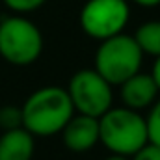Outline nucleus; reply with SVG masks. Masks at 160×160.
Returning a JSON list of instances; mask_svg holds the SVG:
<instances>
[{"label": "nucleus", "mask_w": 160, "mask_h": 160, "mask_svg": "<svg viewBox=\"0 0 160 160\" xmlns=\"http://www.w3.org/2000/svg\"><path fill=\"white\" fill-rule=\"evenodd\" d=\"M22 128L34 138L60 134L65 123L73 118L75 108L65 88L45 86L36 89L21 106Z\"/></svg>", "instance_id": "nucleus-1"}, {"label": "nucleus", "mask_w": 160, "mask_h": 160, "mask_svg": "<svg viewBox=\"0 0 160 160\" xmlns=\"http://www.w3.org/2000/svg\"><path fill=\"white\" fill-rule=\"evenodd\" d=\"M97 119L99 143H102L112 155L128 158L149 142L145 118L136 110L127 106H112Z\"/></svg>", "instance_id": "nucleus-2"}, {"label": "nucleus", "mask_w": 160, "mask_h": 160, "mask_svg": "<svg viewBox=\"0 0 160 160\" xmlns=\"http://www.w3.org/2000/svg\"><path fill=\"white\" fill-rule=\"evenodd\" d=\"M143 54L132 36L118 34L102 39L95 50V71L110 86H119L142 71Z\"/></svg>", "instance_id": "nucleus-3"}, {"label": "nucleus", "mask_w": 160, "mask_h": 160, "mask_svg": "<svg viewBox=\"0 0 160 160\" xmlns=\"http://www.w3.org/2000/svg\"><path fill=\"white\" fill-rule=\"evenodd\" d=\"M43 52L41 30L22 15L0 19V56L11 65H30Z\"/></svg>", "instance_id": "nucleus-4"}, {"label": "nucleus", "mask_w": 160, "mask_h": 160, "mask_svg": "<svg viewBox=\"0 0 160 160\" xmlns=\"http://www.w3.org/2000/svg\"><path fill=\"white\" fill-rule=\"evenodd\" d=\"M65 91H67V95L71 99V104H73L77 114L101 118L108 108L114 106L112 86L95 69L77 71L71 77Z\"/></svg>", "instance_id": "nucleus-5"}, {"label": "nucleus", "mask_w": 160, "mask_h": 160, "mask_svg": "<svg viewBox=\"0 0 160 160\" xmlns=\"http://www.w3.org/2000/svg\"><path fill=\"white\" fill-rule=\"evenodd\" d=\"M130 19L127 0H88L80 9V28L91 39L102 41L125 30Z\"/></svg>", "instance_id": "nucleus-6"}, {"label": "nucleus", "mask_w": 160, "mask_h": 160, "mask_svg": "<svg viewBox=\"0 0 160 160\" xmlns=\"http://www.w3.org/2000/svg\"><path fill=\"white\" fill-rule=\"evenodd\" d=\"M60 134H62L63 145L69 151L86 153L99 143V119L75 112Z\"/></svg>", "instance_id": "nucleus-7"}, {"label": "nucleus", "mask_w": 160, "mask_h": 160, "mask_svg": "<svg viewBox=\"0 0 160 160\" xmlns=\"http://www.w3.org/2000/svg\"><path fill=\"white\" fill-rule=\"evenodd\" d=\"M158 88L151 73H142L138 71L130 78H127L123 84H119V97L123 106L130 110H145L151 108V104L158 99Z\"/></svg>", "instance_id": "nucleus-8"}, {"label": "nucleus", "mask_w": 160, "mask_h": 160, "mask_svg": "<svg viewBox=\"0 0 160 160\" xmlns=\"http://www.w3.org/2000/svg\"><path fill=\"white\" fill-rule=\"evenodd\" d=\"M36 153V138L21 128L4 130L0 136V160H32Z\"/></svg>", "instance_id": "nucleus-9"}, {"label": "nucleus", "mask_w": 160, "mask_h": 160, "mask_svg": "<svg viewBox=\"0 0 160 160\" xmlns=\"http://www.w3.org/2000/svg\"><path fill=\"white\" fill-rule=\"evenodd\" d=\"M132 38L143 56L145 54L153 58L160 56V21H147L140 24Z\"/></svg>", "instance_id": "nucleus-10"}, {"label": "nucleus", "mask_w": 160, "mask_h": 160, "mask_svg": "<svg viewBox=\"0 0 160 160\" xmlns=\"http://www.w3.org/2000/svg\"><path fill=\"white\" fill-rule=\"evenodd\" d=\"M145 125H147V138H149V142L160 147V97L151 104L149 116L145 118Z\"/></svg>", "instance_id": "nucleus-11"}, {"label": "nucleus", "mask_w": 160, "mask_h": 160, "mask_svg": "<svg viewBox=\"0 0 160 160\" xmlns=\"http://www.w3.org/2000/svg\"><path fill=\"white\" fill-rule=\"evenodd\" d=\"M22 127V114L19 106L8 104L0 108V128L2 130H15Z\"/></svg>", "instance_id": "nucleus-12"}, {"label": "nucleus", "mask_w": 160, "mask_h": 160, "mask_svg": "<svg viewBox=\"0 0 160 160\" xmlns=\"http://www.w3.org/2000/svg\"><path fill=\"white\" fill-rule=\"evenodd\" d=\"M2 2H4V6H6L8 9H11L13 13L22 15V13H32V11L39 9L47 0H2Z\"/></svg>", "instance_id": "nucleus-13"}, {"label": "nucleus", "mask_w": 160, "mask_h": 160, "mask_svg": "<svg viewBox=\"0 0 160 160\" xmlns=\"http://www.w3.org/2000/svg\"><path fill=\"white\" fill-rule=\"evenodd\" d=\"M128 160H160V147L147 142L142 149H138L132 157H128Z\"/></svg>", "instance_id": "nucleus-14"}, {"label": "nucleus", "mask_w": 160, "mask_h": 160, "mask_svg": "<svg viewBox=\"0 0 160 160\" xmlns=\"http://www.w3.org/2000/svg\"><path fill=\"white\" fill-rule=\"evenodd\" d=\"M151 77H153V80H155V84H157V88H158V91H160V56H158V58H155Z\"/></svg>", "instance_id": "nucleus-15"}, {"label": "nucleus", "mask_w": 160, "mask_h": 160, "mask_svg": "<svg viewBox=\"0 0 160 160\" xmlns=\"http://www.w3.org/2000/svg\"><path fill=\"white\" fill-rule=\"evenodd\" d=\"M132 2L142 6V8H157V6H160V0H132Z\"/></svg>", "instance_id": "nucleus-16"}, {"label": "nucleus", "mask_w": 160, "mask_h": 160, "mask_svg": "<svg viewBox=\"0 0 160 160\" xmlns=\"http://www.w3.org/2000/svg\"><path fill=\"white\" fill-rule=\"evenodd\" d=\"M104 160H128L127 157H119V155H110V157H106Z\"/></svg>", "instance_id": "nucleus-17"}]
</instances>
